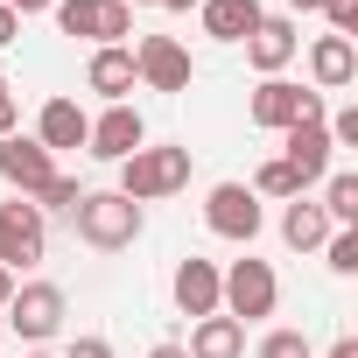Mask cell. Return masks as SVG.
Instances as JSON below:
<instances>
[{
    "instance_id": "6da1fadb",
    "label": "cell",
    "mask_w": 358,
    "mask_h": 358,
    "mask_svg": "<svg viewBox=\"0 0 358 358\" xmlns=\"http://www.w3.org/2000/svg\"><path fill=\"white\" fill-rule=\"evenodd\" d=\"M71 225H78V239H85V246L120 253V246H134V239H141V204H127L120 190H85V197L71 204Z\"/></svg>"
},
{
    "instance_id": "7a4b0ae2",
    "label": "cell",
    "mask_w": 358,
    "mask_h": 358,
    "mask_svg": "<svg viewBox=\"0 0 358 358\" xmlns=\"http://www.w3.org/2000/svg\"><path fill=\"white\" fill-rule=\"evenodd\" d=\"M190 183V148H134L120 162V197L127 204H155V197H176Z\"/></svg>"
},
{
    "instance_id": "3957f363",
    "label": "cell",
    "mask_w": 358,
    "mask_h": 358,
    "mask_svg": "<svg viewBox=\"0 0 358 358\" xmlns=\"http://www.w3.org/2000/svg\"><path fill=\"white\" fill-rule=\"evenodd\" d=\"M274 302H281V281L267 260H232V274H218V309L232 323H260L274 316Z\"/></svg>"
},
{
    "instance_id": "277c9868",
    "label": "cell",
    "mask_w": 358,
    "mask_h": 358,
    "mask_svg": "<svg viewBox=\"0 0 358 358\" xmlns=\"http://www.w3.org/2000/svg\"><path fill=\"white\" fill-rule=\"evenodd\" d=\"M50 15H57L64 36H85V43H99V50H113V43L134 36V8H127V0H57Z\"/></svg>"
},
{
    "instance_id": "5b68a950",
    "label": "cell",
    "mask_w": 358,
    "mask_h": 358,
    "mask_svg": "<svg viewBox=\"0 0 358 358\" xmlns=\"http://www.w3.org/2000/svg\"><path fill=\"white\" fill-rule=\"evenodd\" d=\"M0 323H8L15 337H29V344L57 337V330H64V288H57V281H29V288H15L8 309H0Z\"/></svg>"
},
{
    "instance_id": "8992f818",
    "label": "cell",
    "mask_w": 358,
    "mask_h": 358,
    "mask_svg": "<svg viewBox=\"0 0 358 358\" xmlns=\"http://www.w3.org/2000/svg\"><path fill=\"white\" fill-rule=\"evenodd\" d=\"M43 246H50L43 211H36L29 197H8V204H0V267L22 274V267H36V260H43Z\"/></svg>"
},
{
    "instance_id": "52a82bcc",
    "label": "cell",
    "mask_w": 358,
    "mask_h": 358,
    "mask_svg": "<svg viewBox=\"0 0 358 358\" xmlns=\"http://www.w3.org/2000/svg\"><path fill=\"white\" fill-rule=\"evenodd\" d=\"M302 120H323V99L302 92V85H288V78H260V92H253V127L288 134V127H302Z\"/></svg>"
},
{
    "instance_id": "ba28073f",
    "label": "cell",
    "mask_w": 358,
    "mask_h": 358,
    "mask_svg": "<svg viewBox=\"0 0 358 358\" xmlns=\"http://www.w3.org/2000/svg\"><path fill=\"white\" fill-rule=\"evenodd\" d=\"M204 225H211L218 239L253 246V239H260V197H253L246 183H218V190L204 197Z\"/></svg>"
},
{
    "instance_id": "9c48e42d",
    "label": "cell",
    "mask_w": 358,
    "mask_h": 358,
    "mask_svg": "<svg viewBox=\"0 0 358 358\" xmlns=\"http://www.w3.org/2000/svg\"><path fill=\"white\" fill-rule=\"evenodd\" d=\"M134 78L148 92H190V50L176 43V36H148L134 50Z\"/></svg>"
},
{
    "instance_id": "30bf717a",
    "label": "cell",
    "mask_w": 358,
    "mask_h": 358,
    "mask_svg": "<svg viewBox=\"0 0 358 358\" xmlns=\"http://www.w3.org/2000/svg\"><path fill=\"white\" fill-rule=\"evenodd\" d=\"M330 155H337V148H330V127H323V120H302V127H288V134H281V162L295 169V183H302V190H309V183H323Z\"/></svg>"
},
{
    "instance_id": "8fae6325",
    "label": "cell",
    "mask_w": 358,
    "mask_h": 358,
    "mask_svg": "<svg viewBox=\"0 0 358 358\" xmlns=\"http://www.w3.org/2000/svg\"><path fill=\"white\" fill-rule=\"evenodd\" d=\"M0 176L15 183V197H36L50 176H57V155L43 148V141H22V134H8L0 141Z\"/></svg>"
},
{
    "instance_id": "7c38bea8",
    "label": "cell",
    "mask_w": 358,
    "mask_h": 358,
    "mask_svg": "<svg viewBox=\"0 0 358 358\" xmlns=\"http://www.w3.org/2000/svg\"><path fill=\"white\" fill-rule=\"evenodd\" d=\"M99 162H127L134 148H148V120L134 113V106H113L106 120H92V141H85Z\"/></svg>"
},
{
    "instance_id": "4fadbf2b",
    "label": "cell",
    "mask_w": 358,
    "mask_h": 358,
    "mask_svg": "<svg viewBox=\"0 0 358 358\" xmlns=\"http://www.w3.org/2000/svg\"><path fill=\"white\" fill-rule=\"evenodd\" d=\"M295 22H281V15H260V29L246 36V64L260 71V78H281L288 71V57H295Z\"/></svg>"
},
{
    "instance_id": "5bb4252c",
    "label": "cell",
    "mask_w": 358,
    "mask_h": 358,
    "mask_svg": "<svg viewBox=\"0 0 358 358\" xmlns=\"http://www.w3.org/2000/svg\"><path fill=\"white\" fill-rule=\"evenodd\" d=\"M36 141H43L50 155H64V148H85V141H92V120H85V106H78V99H50V106H43V120H36Z\"/></svg>"
},
{
    "instance_id": "9a60e30c",
    "label": "cell",
    "mask_w": 358,
    "mask_h": 358,
    "mask_svg": "<svg viewBox=\"0 0 358 358\" xmlns=\"http://www.w3.org/2000/svg\"><path fill=\"white\" fill-rule=\"evenodd\" d=\"M176 309H183V316H218V267L211 260H183V267H176Z\"/></svg>"
},
{
    "instance_id": "2e32d148",
    "label": "cell",
    "mask_w": 358,
    "mask_h": 358,
    "mask_svg": "<svg viewBox=\"0 0 358 358\" xmlns=\"http://www.w3.org/2000/svg\"><path fill=\"white\" fill-rule=\"evenodd\" d=\"M85 85H92L99 99L127 106V92H134V50H127V43H113V50H92V71H85Z\"/></svg>"
},
{
    "instance_id": "e0dca14e",
    "label": "cell",
    "mask_w": 358,
    "mask_h": 358,
    "mask_svg": "<svg viewBox=\"0 0 358 358\" xmlns=\"http://www.w3.org/2000/svg\"><path fill=\"white\" fill-rule=\"evenodd\" d=\"M197 15H204V36H218V43H246V36L260 29L267 8H260V0H204Z\"/></svg>"
},
{
    "instance_id": "ac0fdd59",
    "label": "cell",
    "mask_w": 358,
    "mask_h": 358,
    "mask_svg": "<svg viewBox=\"0 0 358 358\" xmlns=\"http://www.w3.org/2000/svg\"><path fill=\"white\" fill-rule=\"evenodd\" d=\"M309 78H316L323 92H344V85L358 78V50H351V36H323V43L309 50Z\"/></svg>"
},
{
    "instance_id": "d6986e66",
    "label": "cell",
    "mask_w": 358,
    "mask_h": 358,
    "mask_svg": "<svg viewBox=\"0 0 358 358\" xmlns=\"http://www.w3.org/2000/svg\"><path fill=\"white\" fill-rule=\"evenodd\" d=\"M183 351H190V358H239V351H246V323H232L225 309H218V316H197V330H190Z\"/></svg>"
},
{
    "instance_id": "ffe728a7",
    "label": "cell",
    "mask_w": 358,
    "mask_h": 358,
    "mask_svg": "<svg viewBox=\"0 0 358 358\" xmlns=\"http://www.w3.org/2000/svg\"><path fill=\"white\" fill-rule=\"evenodd\" d=\"M337 225L323 218V204H309V197H288V211H281V239L295 246V253H309V246H323Z\"/></svg>"
},
{
    "instance_id": "44dd1931",
    "label": "cell",
    "mask_w": 358,
    "mask_h": 358,
    "mask_svg": "<svg viewBox=\"0 0 358 358\" xmlns=\"http://www.w3.org/2000/svg\"><path fill=\"white\" fill-rule=\"evenodd\" d=\"M323 218L344 232V225H358V176H330L323 183Z\"/></svg>"
},
{
    "instance_id": "7402d4cb",
    "label": "cell",
    "mask_w": 358,
    "mask_h": 358,
    "mask_svg": "<svg viewBox=\"0 0 358 358\" xmlns=\"http://www.w3.org/2000/svg\"><path fill=\"white\" fill-rule=\"evenodd\" d=\"M253 197H302V183H295V169L274 155V162H260V176H253V183H246Z\"/></svg>"
},
{
    "instance_id": "603a6c76",
    "label": "cell",
    "mask_w": 358,
    "mask_h": 358,
    "mask_svg": "<svg viewBox=\"0 0 358 358\" xmlns=\"http://www.w3.org/2000/svg\"><path fill=\"white\" fill-rule=\"evenodd\" d=\"M78 197H85V190H78V176H50V183H43L29 204H36V211H71Z\"/></svg>"
},
{
    "instance_id": "cb8c5ba5",
    "label": "cell",
    "mask_w": 358,
    "mask_h": 358,
    "mask_svg": "<svg viewBox=\"0 0 358 358\" xmlns=\"http://www.w3.org/2000/svg\"><path fill=\"white\" fill-rule=\"evenodd\" d=\"M323 253H330V267H337V274H358V225L330 232V239H323Z\"/></svg>"
},
{
    "instance_id": "d4e9b609",
    "label": "cell",
    "mask_w": 358,
    "mask_h": 358,
    "mask_svg": "<svg viewBox=\"0 0 358 358\" xmlns=\"http://www.w3.org/2000/svg\"><path fill=\"white\" fill-rule=\"evenodd\" d=\"M260 358H316V351H309L302 330H267V337H260Z\"/></svg>"
},
{
    "instance_id": "484cf974",
    "label": "cell",
    "mask_w": 358,
    "mask_h": 358,
    "mask_svg": "<svg viewBox=\"0 0 358 358\" xmlns=\"http://www.w3.org/2000/svg\"><path fill=\"white\" fill-rule=\"evenodd\" d=\"M330 127V148H358V106H344L337 120H323Z\"/></svg>"
},
{
    "instance_id": "4316f807",
    "label": "cell",
    "mask_w": 358,
    "mask_h": 358,
    "mask_svg": "<svg viewBox=\"0 0 358 358\" xmlns=\"http://www.w3.org/2000/svg\"><path fill=\"white\" fill-rule=\"evenodd\" d=\"M323 15H330V36H351L358 29V0H323Z\"/></svg>"
},
{
    "instance_id": "83f0119b",
    "label": "cell",
    "mask_w": 358,
    "mask_h": 358,
    "mask_svg": "<svg viewBox=\"0 0 358 358\" xmlns=\"http://www.w3.org/2000/svg\"><path fill=\"white\" fill-rule=\"evenodd\" d=\"M64 358H113V344H106V337H78Z\"/></svg>"
},
{
    "instance_id": "f1b7e54d",
    "label": "cell",
    "mask_w": 358,
    "mask_h": 358,
    "mask_svg": "<svg viewBox=\"0 0 358 358\" xmlns=\"http://www.w3.org/2000/svg\"><path fill=\"white\" fill-rule=\"evenodd\" d=\"M15 36H22V15H15V8H8V0H0V50H8V43H15Z\"/></svg>"
},
{
    "instance_id": "f546056e",
    "label": "cell",
    "mask_w": 358,
    "mask_h": 358,
    "mask_svg": "<svg viewBox=\"0 0 358 358\" xmlns=\"http://www.w3.org/2000/svg\"><path fill=\"white\" fill-rule=\"evenodd\" d=\"M8 8H15V15H50L57 0H8Z\"/></svg>"
},
{
    "instance_id": "4dcf8cb0",
    "label": "cell",
    "mask_w": 358,
    "mask_h": 358,
    "mask_svg": "<svg viewBox=\"0 0 358 358\" xmlns=\"http://www.w3.org/2000/svg\"><path fill=\"white\" fill-rule=\"evenodd\" d=\"M330 358H358V337H337V344H330Z\"/></svg>"
},
{
    "instance_id": "1f68e13d",
    "label": "cell",
    "mask_w": 358,
    "mask_h": 358,
    "mask_svg": "<svg viewBox=\"0 0 358 358\" xmlns=\"http://www.w3.org/2000/svg\"><path fill=\"white\" fill-rule=\"evenodd\" d=\"M148 358H190V351H183V344H155Z\"/></svg>"
},
{
    "instance_id": "d6a6232c",
    "label": "cell",
    "mask_w": 358,
    "mask_h": 358,
    "mask_svg": "<svg viewBox=\"0 0 358 358\" xmlns=\"http://www.w3.org/2000/svg\"><path fill=\"white\" fill-rule=\"evenodd\" d=\"M162 8H169V15H190V8H204V0H162Z\"/></svg>"
},
{
    "instance_id": "836d02e7",
    "label": "cell",
    "mask_w": 358,
    "mask_h": 358,
    "mask_svg": "<svg viewBox=\"0 0 358 358\" xmlns=\"http://www.w3.org/2000/svg\"><path fill=\"white\" fill-rule=\"evenodd\" d=\"M8 295H15V274H8V267H0V309H8Z\"/></svg>"
},
{
    "instance_id": "e575fe53",
    "label": "cell",
    "mask_w": 358,
    "mask_h": 358,
    "mask_svg": "<svg viewBox=\"0 0 358 358\" xmlns=\"http://www.w3.org/2000/svg\"><path fill=\"white\" fill-rule=\"evenodd\" d=\"M288 8H323V0H288Z\"/></svg>"
},
{
    "instance_id": "d590c367",
    "label": "cell",
    "mask_w": 358,
    "mask_h": 358,
    "mask_svg": "<svg viewBox=\"0 0 358 358\" xmlns=\"http://www.w3.org/2000/svg\"><path fill=\"white\" fill-rule=\"evenodd\" d=\"M0 99H15V85H8V78H0Z\"/></svg>"
},
{
    "instance_id": "8d00e7d4",
    "label": "cell",
    "mask_w": 358,
    "mask_h": 358,
    "mask_svg": "<svg viewBox=\"0 0 358 358\" xmlns=\"http://www.w3.org/2000/svg\"><path fill=\"white\" fill-rule=\"evenodd\" d=\"M127 8H134V0H127ZM141 8H162V0H141Z\"/></svg>"
},
{
    "instance_id": "74e56055",
    "label": "cell",
    "mask_w": 358,
    "mask_h": 358,
    "mask_svg": "<svg viewBox=\"0 0 358 358\" xmlns=\"http://www.w3.org/2000/svg\"><path fill=\"white\" fill-rule=\"evenodd\" d=\"M29 358H50V351H29Z\"/></svg>"
},
{
    "instance_id": "f35d334b",
    "label": "cell",
    "mask_w": 358,
    "mask_h": 358,
    "mask_svg": "<svg viewBox=\"0 0 358 358\" xmlns=\"http://www.w3.org/2000/svg\"><path fill=\"white\" fill-rule=\"evenodd\" d=\"M0 330H8V323H0Z\"/></svg>"
}]
</instances>
